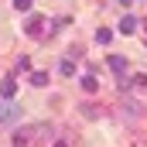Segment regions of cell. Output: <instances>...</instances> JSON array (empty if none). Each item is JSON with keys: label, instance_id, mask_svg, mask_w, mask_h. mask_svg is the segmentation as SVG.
<instances>
[{"label": "cell", "instance_id": "1", "mask_svg": "<svg viewBox=\"0 0 147 147\" xmlns=\"http://www.w3.org/2000/svg\"><path fill=\"white\" fill-rule=\"evenodd\" d=\"M45 24H48V21H45L41 14H31V17H28V24H24V31H28L31 38H45Z\"/></svg>", "mask_w": 147, "mask_h": 147}, {"label": "cell", "instance_id": "2", "mask_svg": "<svg viewBox=\"0 0 147 147\" xmlns=\"http://www.w3.org/2000/svg\"><path fill=\"white\" fill-rule=\"evenodd\" d=\"M0 96H3V99H14V96H17V82H14V79H0Z\"/></svg>", "mask_w": 147, "mask_h": 147}, {"label": "cell", "instance_id": "3", "mask_svg": "<svg viewBox=\"0 0 147 147\" xmlns=\"http://www.w3.org/2000/svg\"><path fill=\"white\" fill-rule=\"evenodd\" d=\"M110 69H113L116 75H127L130 65H127V58H123V55H110Z\"/></svg>", "mask_w": 147, "mask_h": 147}, {"label": "cell", "instance_id": "4", "mask_svg": "<svg viewBox=\"0 0 147 147\" xmlns=\"http://www.w3.org/2000/svg\"><path fill=\"white\" fill-rule=\"evenodd\" d=\"M120 31H123V34H134V31H137V17H123V21H120Z\"/></svg>", "mask_w": 147, "mask_h": 147}, {"label": "cell", "instance_id": "5", "mask_svg": "<svg viewBox=\"0 0 147 147\" xmlns=\"http://www.w3.org/2000/svg\"><path fill=\"white\" fill-rule=\"evenodd\" d=\"M82 89H86V92H96V89H99V82H96L92 75H82Z\"/></svg>", "mask_w": 147, "mask_h": 147}, {"label": "cell", "instance_id": "6", "mask_svg": "<svg viewBox=\"0 0 147 147\" xmlns=\"http://www.w3.org/2000/svg\"><path fill=\"white\" fill-rule=\"evenodd\" d=\"M110 38H113L110 28H99V31H96V41H99V45H110Z\"/></svg>", "mask_w": 147, "mask_h": 147}, {"label": "cell", "instance_id": "7", "mask_svg": "<svg viewBox=\"0 0 147 147\" xmlns=\"http://www.w3.org/2000/svg\"><path fill=\"white\" fill-rule=\"evenodd\" d=\"M31 86H48V72H31Z\"/></svg>", "mask_w": 147, "mask_h": 147}, {"label": "cell", "instance_id": "8", "mask_svg": "<svg viewBox=\"0 0 147 147\" xmlns=\"http://www.w3.org/2000/svg\"><path fill=\"white\" fill-rule=\"evenodd\" d=\"M58 72H62V75H75V65H72V62H69V58H65V62L58 65Z\"/></svg>", "mask_w": 147, "mask_h": 147}, {"label": "cell", "instance_id": "9", "mask_svg": "<svg viewBox=\"0 0 147 147\" xmlns=\"http://www.w3.org/2000/svg\"><path fill=\"white\" fill-rule=\"evenodd\" d=\"M31 3H34V0H14V7H17V10H31Z\"/></svg>", "mask_w": 147, "mask_h": 147}, {"label": "cell", "instance_id": "10", "mask_svg": "<svg viewBox=\"0 0 147 147\" xmlns=\"http://www.w3.org/2000/svg\"><path fill=\"white\" fill-rule=\"evenodd\" d=\"M144 24H147V21H144Z\"/></svg>", "mask_w": 147, "mask_h": 147}]
</instances>
